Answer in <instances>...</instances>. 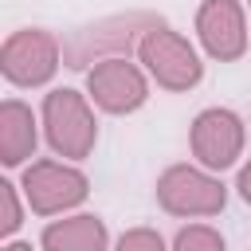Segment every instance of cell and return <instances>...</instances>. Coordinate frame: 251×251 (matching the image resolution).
Instances as JSON below:
<instances>
[{"mask_svg":"<svg viewBox=\"0 0 251 251\" xmlns=\"http://www.w3.org/2000/svg\"><path fill=\"white\" fill-rule=\"evenodd\" d=\"M243 192H247V196H251V173H247V176H243Z\"/></svg>","mask_w":251,"mask_h":251,"instance_id":"cell-1","label":"cell"}]
</instances>
